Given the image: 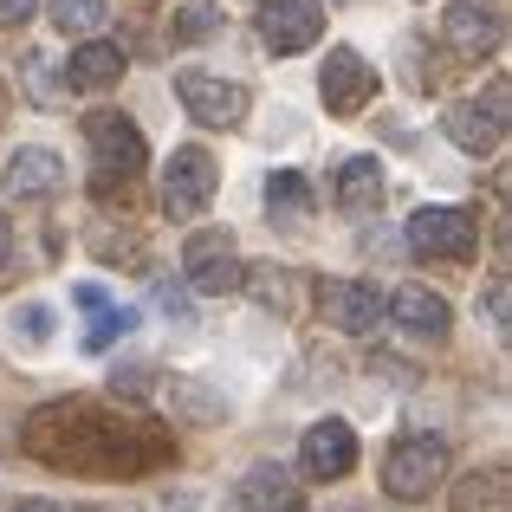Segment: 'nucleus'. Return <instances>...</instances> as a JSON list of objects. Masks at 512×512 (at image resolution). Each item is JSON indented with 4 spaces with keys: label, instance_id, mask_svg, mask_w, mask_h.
Instances as JSON below:
<instances>
[{
    "label": "nucleus",
    "instance_id": "nucleus-1",
    "mask_svg": "<svg viewBox=\"0 0 512 512\" xmlns=\"http://www.w3.org/2000/svg\"><path fill=\"white\" fill-rule=\"evenodd\" d=\"M20 441L33 461L59 467V474H85V480H137L169 461V441L150 422H124V415H104L91 402L39 409Z\"/></svg>",
    "mask_w": 512,
    "mask_h": 512
},
{
    "label": "nucleus",
    "instance_id": "nucleus-2",
    "mask_svg": "<svg viewBox=\"0 0 512 512\" xmlns=\"http://www.w3.org/2000/svg\"><path fill=\"white\" fill-rule=\"evenodd\" d=\"M85 143H91V188H98V195H111V182L124 188L130 175L143 169V130L130 124L124 111H91L85 117Z\"/></svg>",
    "mask_w": 512,
    "mask_h": 512
},
{
    "label": "nucleus",
    "instance_id": "nucleus-3",
    "mask_svg": "<svg viewBox=\"0 0 512 512\" xmlns=\"http://www.w3.org/2000/svg\"><path fill=\"white\" fill-rule=\"evenodd\" d=\"M448 480V441L441 435H402L383 461V493L389 500H428Z\"/></svg>",
    "mask_w": 512,
    "mask_h": 512
},
{
    "label": "nucleus",
    "instance_id": "nucleus-4",
    "mask_svg": "<svg viewBox=\"0 0 512 512\" xmlns=\"http://www.w3.org/2000/svg\"><path fill=\"white\" fill-rule=\"evenodd\" d=\"M182 279L195 292H208V299L247 286V266H240L234 234H227V227H195V234H188V247H182Z\"/></svg>",
    "mask_w": 512,
    "mask_h": 512
},
{
    "label": "nucleus",
    "instance_id": "nucleus-5",
    "mask_svg": "<svg viewBox=\"0 0 512 512\" xmlns=\"http://www.w3.org/2000/svg\"><path fill=\"white\" fill-rule=\"evenodd\" d=\"M409 247L428 253V260H474L480 247V214L454 208V201H435V208L409 214Z\"/></svg>",
    "mask_w": 512,
    "mask_h": 512
},
{
    "label": "nucleus",
    "instance_id": "nucleus-6",
    "mask_svg": "<svg viewBox=\"0 0 512 512\" xmlns=\"http://www.w3.org/2000/svg\"><path fill=\"white\" fill-rule=\"evenodd\" d=\"M214 182H221V163H214L201 143H182V150L169 156V169H163V208H169V221H195V214L208 208Z\"/></svg>",
    "mask_w": 512,
    "mask_h": 512
},
{
    "label": "nucleus",
    "instance_id": "nucleus-7",
    "mask_svg": "<svg viewBox=\"0 0 512 512\" xmlns=\"http://www.w3.org/2000/svg\"><path fill=\"white\" fill-rule=\"evenodd\" d=\"M175 98H182V111L195 117V124H208V130H234L240 117H247V91H240L234 78H214V72H182L175 78Z\"/></svg>",
    "mask_w": 512,
    "mask_h": 512
},
{
    "label": "nucleus",
    "instance_id": "nucleus-8",
    "mask_svg": "<svg viewBox=\"0 0 512 512\" xmlns=\"http://www.w3.org/2000/svg\"><path fill=\"white\" fill-rule=\"evenodd\" d=\"M318 318L350 331V338H370L383 325V292L363 279H318Z\"/></svg>",
    "mask_w": 512,
    "mask_h": 512
},
{
    "label": "nucleus",
    "instance_id": "nucleus-9",
    "mask_svg": "<svg viewBox=\"0 0 512 512\" xmlns=\"http://www.w3.org/2000/svg\"><path fill=\"white\" fill-rule=\"evenodd\" d=\"M350 467H357V435H350V422H338V415H325V422H312L305 428V441H299V474L305 480H344Z\"/></svg>",
    "mask_w": 512,
    "mask_h": 512
},
{
    "label": "nucleus",
    "instance_id": "nucleus-10",
    "mask_svg": "<svg viewBox=\"0 0 512 512\" xmlns=\"http://www.w3.org/2000/svg\"><path fill=\"white\" fill-rule=\"evenodd\" d=\"M506 78H493V91H487V104H454L441 124H448V137L461 143L467 156H493L500 150V137H506Z\"/></svg>",
    "mask_w": 512,
    "mask_h": 512
},
{
    "label": "nucleus",
    "instance_id": "nucleus-11",
    "mask_svg": "<svg viewBox=\"0 0 512 512\" xmlns=\"http://www.w3.org/2000/svg\"><path fill=\"white\" fill-rule=\"evenodd\" d=\"M318 91H325V111L331 117H357L363 104H370V91H376L370 59L350 52V46H331L325 52V72H318Z\"/></svg>",
    "mask_w": 512,
    "mask_h": 512
},
{
    "label": "nucleus",
    "instance_id": "nucleus-12",
    "mask_svg": "<svg viewBox=\"0 0 512 512\" xmlns=\"http://www.w3.org/2000/svg\"><path fill=\"white\" fill-rule=\"evenodd\" d=\"M227 512H305V493H299V474L279 461H260L234 480V500Z\"/></svg>",
    "mask_w": 512,
    "mask_h": 512
},
{
    "label": "nucleus",
    "instance_id": "nucleus-13",
    "mask_svg": "<svg viewBox=\"0 0 512 512\" xmlns=\"http://www.w3.org/2000/svg\"><path fill=\"white\" fill-rule=\"evenodd\" d=\"M441 33H448L454 52H467V59H487V52H500L506 39V20L493 0H448V13H441Z\"/></svg>",
    "mask_w": 512,
    "mask_h": 512
},
{
    "label": "nucleus",
    "instance_id": "nucleus-14",
    "mask_svg": "<svg viewBox=\"0 0 512 512\" xmlns=\"http://www.w3.org/2000/svg\"><path fill=\"white\" fill-rule=\"evenodd\" d=\"M318 33H325V7H318V0H266L260 39L279 52V59H292V52L318 46Z\"/></svg>",
    "mask_w": 512,
    "mask_h": 512
},
{
    "label": "nucleus",
    "instance_id": "nucleus-15",
    "mask_svg": "<svg viewBox=\"0 0 512 512\" xmlns=\"http://www.w3.org/2000/svg\"><path fill=\"white\" fill-rule=\"evenodd\" d=\"M383 318H396L415 344H441V338H448V325H454L448 299H441V292H428V286H402L396 299H383Z\"/></svg>",
    "mask_w": 512,
    "mask_h": 512
},
{
    "label": "nucleus",
    "instance_id": "nucleus-16",
    "mask_svg": "<svg viewBox=\"0 0 512 512\" xmlns=\"http://www.w3.org/2000/svg\"><path fill=\"white\" fill-rule=\"evenodd\" d=\"M124 46H111V39H85V46L65 59V85L72 91H111L117 78H124Z\"/></svg>",
    "mask_w": 512,
    "mask_h": 512
},
{
    "label": "nucleus",
    "instance_id": "nucleus-17",
    "mask_svg": "<svg viewBox=\"0 0 512 512\" xmlns=\"http://www.w3.org/2000/svg\"><path fill=\"white\" fill-rule=\"evenodd\" d=\"M65 188V163L52 150H13V163H7V195L13 201H46V195H59Z\"/></svg>",
    "mask_w": 512,
    "mask_h": 512
},
{
    "label": "nucleus",
    "instance_id": "nucleus-18",
    "mask_svg": "<svg viewBox=\"0 0 512 512\" xmlns=\"http://www.w3.org/2000/svg\"><path fill=\"white\" fill-rule=\"evenodd\" d=\"M376 201H383V169H376V156H350L338 169V208L344 214H370Z\"/></svg>",
    "mask_w": 512,
    "mask_h": 512
},
{
    "label": "nucleus",
    "instance_id": "nucleus-19",
    "mask_svg": "<svg viewBox=\"0 0 512 512\" xmlns=\"http://www.w3.org/2000/svg\"><path fill=\"white\" fill-rule=\"evenodd\" d=\"M454 512H506V467L467 474L461 487H454Z\"/></svg>",
    "mask_w": 512,
    "mask_h": 512
},
{
    "label": "nucleus",
    "instance_id": "nucleus-20",
    "mask_svg": "<svg viewBox=\"0 0 512 512\" xmlns=\"http://www.w3.org/2000/svg\"><path fill=\"white\" fill-rule=\"evenodd\" d=\"M266 208H273L279 221H305V214H312V182L292 175V169H279L273 182H266Z\"/></svg>",
    "mask_w": 512,
    "mask_h": 512
},
{
    "label": "nucleus",
    "instance_id": "nucleus-21",
    "mask_svg": "<svg viewBox=\"0 0 512 512\" xmlns=\"http://www.w3.org/2000/svg\"><path fill=\"white\" fill-rule=\"evenodd\" d=\"M46 13H52V26H59V33H72V39H91L104 26V0H46Z\"/></svg>",
    "mask_w": 512,
    "mask_h": 512
},
{
    "label": "nucleus",
    "instance_id": "nucleus-22",
    "mask_svg": "<svg viewBox=\"0 0 512 512\" xmlns=\"http://www.w3.org/2000/svg\"><path fill=\"white\" fill-rule=\"evenodd\" d=\"M130 331H137V312H130V305H98V325L85 331V350L98 357V350H111L117 338H130Z\"/></svg>",
    "mask_w": 512,
    "mask_h": 512
},
{
    "label": "nucleus",
    "instance_id": "nucleus-23",
    "mask_svg": "<svg viewBox=\"0 0 512 512\" xmlns=\"http://www.w3.org/2000/svg\"><path fill=\"white\" fill-rule=\"evenodd\" d=\"M214 26H221V7H208V0H182V7H175V26H169V33L182 39V46H195V39H208Z\"/></svg>",
    "mask_w": 512,
    "mask_h": 512
},
{
    "label": "nucleus",
    "instance_id": "nucleus-24",
    "mask_svg": "<svg viewBox=\"0 0 512 512\" xmlns=\"http://www.w3.org/2000/svg\"><path fill=\"white\" fill-rule=\"evenodd\" d=\"M487 325L506 338V325H512V286H506V273H493L487 279Z\"/></svg>",
    "mask_w": 512,
    "mask_h": 512
},
{
    "label": "nucleus",
    "instance_id": "nucleus-25",
    "mask_svg": "<svg viewBox=\"0 0 512 512\" xmlns=\"http://www.w3.org/2000/svg\"><path fill=\"white\" fill-rule=\"evenodd\" d=\"M13 331H20V344H46L52 338V312L46 305H20V325Z\"/></svg>",
    "mask_w": 512,
    "mask_h": 512
},
{
    "label": "nucleus",
    "instance_id": "nucleus-26",
    "mask_svg": "<svg viewBox=\"0 0 512 512\" xmlns=\"http://www.w3.org/2000/svg\"><path fill=\"white\" fill-rule=\"evenodd\" d=\"M39 0H0V26H26Z\"/></svg>",
    "mask_w": 512,
    "mask_h": 512
},
{
    "label": "nucleus",
    "instance_id": "nucleus-27",
    "mask_svg": "<svg viewBox=\"0 0 512 512\" xmlns=\"http://www.w3.org/2000/svg\"><path fill=\"white\" fill-rule=\"evenodd\" d=\"M72 299L91 305V312H98V305H111V299H104V286H91V279H85V286H72Z\"/></svg>",
    "mask_w": 512,
    "mask_h": 512
},
{
    "label": "nucleus",
    "instance_id": "nucleus-28",
    "mask_svg": "<svg viewBox=\"0 0 512 512\" xmlns=\"http://www.w3.org/2000/svg\"><path fill=\"white\" fill-rule=\"evenodd\" d=\"M13 512H65V506H59V500H20Z\"/></svg>",
    "mask_w": 512,
    "mask_h": 512
},
{
    "label": "nucleus",
    "instance_id": "nucleus-29",
    "mask_svg": "<svg viewBox=\"0 0 512 512\" xmlns=\"http://www.w3.org/2000/svg\"><path fill=\"white\" fill-rule=\"evenodd\" d=\"M7 253H13V227H7V214H0V266H7Z\"/></svg>",
    "mask_w": 512,
    "mask_h": 512
}]
</instances>
